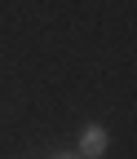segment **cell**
<instances>
[{"label":"cell","mask_w":137,"mask_h":159,"mask_svg":"<svg viewBox=\"0 0 137 159\" xmlns=\"http://www.w3.org/2000/svg\"><path fill=\"white\" fill-rule=\"evenodd\" d=\"M106 150H111V133L102 124H84L80 128V142H75V155L80 159H102Z\"/></svg>","instance_id":"6da1fadb"},{"label":"cell","mask_w":137,"mask_h":159,"mask_svg":"<svg viewBox=\"0 0 137 159\" xmlns=\"http://www.w3.org/2000/svg\"><path fill=\"white\" fill-rule=\"evenodd\" d=\"M44 159H80L75 150H53V155H44Z\"/></svg>","instance_id":"7a4b0ae2"}]
</instances>
